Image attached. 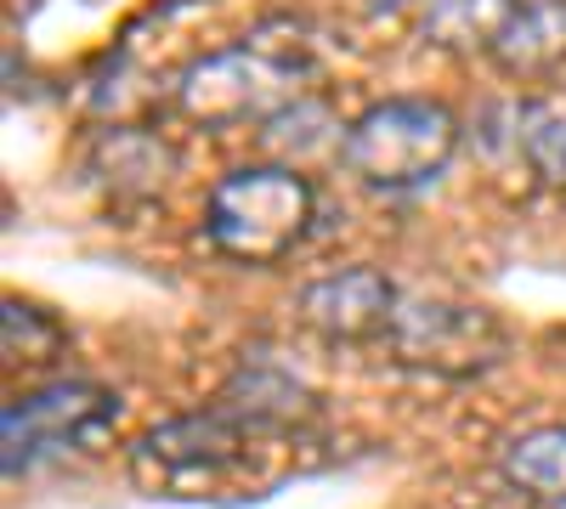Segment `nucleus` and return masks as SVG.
<instances>
[{
    "label": "nucleus",
    "instance_id": "obj_1",
    "mask_svg": "<svg viewBox=\"0 0 566 509\" xmlns=\"http://www.w3.org/2000/svg\"><path fill=\"white\" fill-rule=\"evenodd\" d=\"M317 425V396L277 362H244L205 407L130 442V481L154 498H205L232 481L266 442H301Z\"/></svg>",
    "mask_w": 566,
    "mask_h": 509
},
{
    "label": "nucleus",
    "instance_id": "obj_3",
    "mask_svg": "<svg viewBox=\"0 0 566 509\" xmlns=\"http://www.w3.org/2000/svg\"><path fill=\"white\" fill-rule=\"evenodd\" d=\"M464 125L437 97H380L368 103L340 142V165L368 193H419L459 159Z\"/></svg>",
    "mask_w": 566,
    "mask_h": 509
},
{
    "label": "nucleus",
    "instance_id": "obj_14",
    "mask_svg": "<svg viewBox=\"0 0 566 509\" xmlns=\"http://www.w3.org/2000/svg\"><path fill=\"white\" fill-rule=\"evenodd\" d=\"M261 136H266L272 153H290V165L301 170V159H306L312 148H335V153H340L346 125H335V114H328L317 97H301L295 108H283L272 125H261Z\"/></svg>",
    "mask_w": 566,
    "mask_h": 509
},
{
    "label": "nucleus",
    "instance_id": "obj_15",
    "mask_svg": "<svg viewBox=\"0 0 566 509\" xmlns=\"http://www.w3.org/2000/svg\"><path fill=\"white\" fill-rule=\"evenodd\" d=\"M368 7H374V12H419V18H424L437 0H368Z\"/></svg>",
    "mask_w": 566,
    "mask_h": 509
},
{
    "label": "nucleus",
    "instance_id": "obj_10",
    "mask_svg": "<svg viewBox=\"0 0 566 509\" xmlns=\"http://www.w3.org/2000/svg\"><path fill=\"white\" fill-rule=\"evenodd\" d=\"M91 176L108 181L114 199H154L170 176V148L130 130V125H119L97 142V153H91Z\"/></svg>",
    "mask_w": 566,
    "mask_h": 509
},
{
    "label": "nucleus",
    "instance_id": "obj_4",
    "mask_svg": "<svg viewBox=\"0 0 566 509\" xmlns=\"http://www.w3.org/2000/svg\"><path fill=\"white\" fill-rule=\"evenodd\" d=\"M301 97H306V63L290 52H272L266 40H239V45L193 57L176 74V91H170L176 114L205 130L272 125Z\"/></svg>",
    "mask_w": 566,
    "mask_h": 509
},
{
    "label": "nucleus",
    "instance_id": "obj_9",
    "mask_svg": "<svg viewBox=\"0 0 566 509\" xmlns=\"http://www.w3.org/2000/svg\"><path fill=\"white\" fill-rule=\"evenodd\" d=\"M499 476L510 492L560 509L566 503V425H527L499 447Z\"/></svg>",
    "mask_w": 566,
    "mask_h": 509
},
{
    "label": "nucleus",
    "instance_id": "obj_5",
    "mask_svg": "<svg viewBox=\"0 0 566 509\" xmlns=\"http://www.w3.org/2000/svg\"><path fill=\"white\" fill-rule=\"evenodd\" d=\"M119 413H125L119 391L85 374H57L29 391H12L0 407V465L18 481L52 465V458L91 453L114 436Z\"/></svg>",
    "mask_w": 566,
    "mask_h": 509
},
{
    "label": "nucleus",
    "instance_id": "obj_8",
    "mask_svg": "<svg viewBox=\"0 0 566 509\" xmlns=\"http://www.w3.org/2000/svg\"><path fill=\"white\" fill-rule=\"evenodd\" d=\"M488 63L504 79H549L566 68V0H522V12L510 18Z\"/></svg>",
    "mask_w": 566,
    "mask_h": 509
},
{
    "label": "nucleus",
    "instance_id": "obj_11",
    "mask_svg": "<svg viewBox=\"0 0 566 509\" xmlns=\"http://www.w3.org/2000/svg\"><path fill=\"white\" fill-rule=\"evenodd\" d=\"M515 12H522V0H437V7L419 18V29L431 45H442V52H482L488 57Z\"/></svg>",
    "mask_w": 566,
    "mask_h": 509
},
{
    "label": "nucleus",
    "instance_id": "obj_16",
    "mask_svg": "<svg viewBox=\"0 0 566 509\" xmlns=\"http://www.w3.org/2000/svg\"><path fill=\"white\" fill-rule=\"evenodd\" d=\"M560 509H566V503H560Z\"/></svg>",
    "mask_w": 566,
    "mask_h": 509
},
{
    "label": "nucleus",
    "instance_id": "obj_6",
    "mask_svg": "<svg viewBox=\"0 0 566 509\" xmlns=\"http://www.w3.org/2000/svg\"><path fill=\"white\" fill-rule=\"evenodd\" d=\"M386 357L397 368L431 380H476L488 368L504 362L510 351V329L499 322V311L470 306V300H448V295H402L397 317L386 329Z\"/></svg>",
    "mask_w": 566,
    "mask_h": 509
},
{
    "label": "nucleus",
    "instance_id": "obj_13",
    "mask_svg": "<svg viewBox=\"0 0 566 509\" xmlns=\"http://www.w3.org/2000/svg\"><path fill=\"white\" fill-rule=\"evenodd\" d=\"M0 329H7V368H52L63 351H69V322H57L45 306H29V300H7L0 311Z\"/></svg>",
    "mask_w": 566,
    "mask_h": 509
},
{
    "label": "nucleus",
    "instance_id": "obj_7",
    "mask_svg": "<svg viewBox=\"0 0 566 509\" xmlns=\"http://www.w3.org/2000/svg\"><path fill=\"white\" fill-rule=\"evenodd\" d=\"M397 300L402 289L380 266H340V272L312 277L295 311L323 346H380L397 317Z\"/></svg>",
    "mask_w": 566,
    "mask_h": 509
},
{
    "label": "nucleus",
    "instance_id": "obj_2",
    "mask_svg": "<svg viewBox=\"0 0 566 509\" xmlns=\"http://www.w3.org/2000/svg\"><path fill=\"white\" fill-rule=\"evenodd\" d=\"M317 221V188L295 165H239L205 193V244L232 266L290 261Z\"/></svg>",
    "mask_w": 566,
    "mask_h": 509
},
{
    "label": "nucleus",
    "instance_id": "obj_12",
    "mask_svg": "<svg viewBox=\"0 0 566 509\" xmlns=\"http://www.w3.org/2000/svg\"><path fill=\"white\" fill-rule=\"evenodd\" d=\"M510 148H515V159L538 176V188L566 193V108L522 103V108H515Z\"/></svg>",
    "mask_w": 566,
    "mask_h": 509
}]
</instances>
